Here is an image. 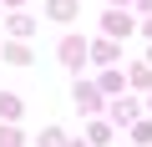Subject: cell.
<instances>
[{
	"label": "cell",
	"instance_id": "obj_7",
	"mask_svg": "<svg viewBox=\"0 0 152 147\" xmlns=\"http://www.w3.org/2000/svg\"><path fill=\"white\" fill-rule=\"evenodd\" d=\"M91 56H96V61H117V46H112V41H102V46H91Z\"/></svg>",
	"mask_w": 152,
	"mask_h": 147
},
{
	"label": "cell",
	"instance_id": "obj_8",
	"mask_svg": "<svg viewBox=\"0 0 152 147\" xmlns=\"http://www.w3.org/2000/svg\"><path fill=\"white\" fill-rule=\"evenodd\" d=\"M0 147H20V132H15V127H5V132H0Z\"/></svg>",
	"mask_w": 152,
	"mask_h": 147
},
{
	"label": "cell",
	"instance_id": "obj_14",
	"mask_svg": "<svg viewBox=\"0 0 152 147\" xmlns=\"http://www.w3.org/2000/svg\"><path fill=\"white\" fill-rule=\"evenodd\" d=\"M112 5H122V0H112Z\"/></svg>",
	"mask_w": 152,
	"mask_h": 147
},
{
	"label": "cell",
	"instance_id": "obj_6",
	"mask_svg": "<svg viewBox=\"0 0 152 147\" xmlns=\"http://www.w3.org/2000/svg\"><path fill=\"white\" fill-rule=\"evenodd\" d=\"M51 15H56V20H71V15H76V0H51Z\"/></svg>",
	"mask_w": 152,
	"mask_h": 147
},
{
	"label": "cell",
	"instance_id": "obj_13",
	"mask_svg": "<svg viewBox=\"0 0 152 147\" xmlns=\"http://www.w3.org/2000/svg\"><path fill=\"white\" fill-rule=\"evenodd\" d=\"M147 66H152V51H147Z\"/></svg>",
	"mask_w": 152,
	"mask_h": 147
},
{
	"label": "cell",
	"instance_id": "obj_11",
	"mask_svg": "<svg viewBox=\"0 0 152 147\" xmlns=\"http://www.w3.org/2000/svg\"><path fill=\"white\" fill-rule=\"evenodd\" d=\"M142 5H147V10H152V0H142Z\"/></svg>",
	"mask_w": 152,
	"mask_h": 147
},
{
	"label": "cell",
	"instance_id": "obj_5",
	"mask_svg": "<svg viewBox=\"0 0 152 147\" xmlns=\"http://www.w3.org/2000/svg\"><path fill=\"white\" fill-rule=\"evenodd\" d=\"M112 117H117V122H132V117H137V102H132V97H122V102L112 107Z\"/></svg>",
	"mask_w": 152,
	"mask_h": 147
},
{
	"label": "cell",
	"instance_id": "obj_4",
	"mask_svg": "<svg viewBox=\"0 0 152 147\" xmlns=\"http://www.w3.org/2000/svg\"><path fill=\"white\" fill-rule=\"evenodd\" d=\"M0 117H5V122H15V117H20V97H10V91L0 97Z\"/></svg>",
	"mask_w": 152,
	"mask_h": 147
},
{
	"label": "cell",
	"instance_id": "obj_3",
	"mask_svg": "<svg viewBox=\"0 0 152 147\" xmlns=\"http://www.w3.org/2000/svg\"><path fill=\"white\" fill-rule=\"evenodd\" d=\"M76 102H81V112H96L102 91H96V86H81V81H76Z\"/></svg>",
	"mask_w": 152,
	"mask_h": 147
},
{
	"label": "cell",
	"instance_id": "obj_12",
	"mask_svg": "<svg viewBox=\"0 0 152 147\" xmlns=\"http://www.w3.org/2000/svg\"><path fill=\"white\" fill-rule=\"evenodd\" d=\"M71 147H86V142H71Z\"/></svg>",
	"mask_w": 152,
	"mask_h": 147
},
{
	"label": "cell",
	"instance_id": "obj_1",
	"mask_svg": "<svg viewBox=\"0 0 152 147\" xmlns=\"http://www.w3.org/2000/svg\"><path fill=\"white\" fill-rule=\"evenodd\" d=\"M102 26H107V36H132V31H137L127 10H107V20H102Z\"/></svg>",
	"mask_w": 152,
	"mask_h": 147
},
{
	"label": "cell",
	"instance_id": "obj_10",
	"mask_svg": "<svg viewBox=\"0 0 152 147\" xmlns=\"http://www.w3.org/2000/svg\"><path fill=\"white\" fill-rule=\"evenodd\" d=\"M142 36H152V15H147V20H142Z\"/></svg>",
	"mask_w": 152,
	"mask_h": 147
},
{
	"label": "cell",
	"instance_id": "obj_2",
	"mask_svg": "<svg viewBox=\"0 0 152 147\" xmlns=\"http://www.w3.org/2000/svg\"><path fill=\"white\" fill-rule=\"evenodd\" d=\"M61 61H66V66L86 61V41H76V36H71V41H61Z\"/></svg>",
	"mask_w": 152,
	"mask_h": 147
},
{
	"label": "cell",
	"instance_id": "obj_15",
	"mask_svg": "<svg viewBox=\"0 0 152 147\" xmlns=\"http://www.w3.org/2000/svg\"><path fill=\"white\" fill-rule=\"evenodd\" d=\"M147 107H152V102H147Z\"/></svg>",
	"mask_w": 152,
	"mask_h": 147
},
{
	"label": "cell",
	"instance_id": "obj_9",
	"mask_svg": "<svg viewBox=\"0 0 152 147\" xmlns=\"http://www.w3.org/2000/svg\"><path fill=\"white\" fill-rule=\"evenodd\" d=\"M132 137H137V142H152V122H137V127H132Z\"/></svg>",
	"mask_w": 152,
	"mask_h": 147
}]
</instances>
